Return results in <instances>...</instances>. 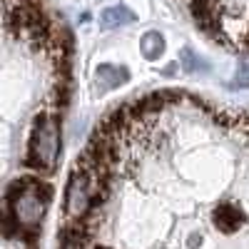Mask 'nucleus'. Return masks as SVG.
Masks as SVG:
<instances>
[{
    "mask_svg": "<svg viewBox=\"0 0 249 249\" xmlns=\"http://www.w3.org/2000/svg\"><path fill=\"white\" fill-rule=\"evenodd\" d=\"M214 224L219 227L222 232L232 234V232H237L239 227L244 224V214H242L239 207H234V204H222L219 210L214 212Z\"/></svg>",
    "mask_w": 249,
    "mask_h": 249,
    "instance_id": "20e7f679",
    "label": "nucleus"
},
{
    "mask_svg": "<svg viewBox=\"0 0 249 249\" xmlns=\"http://www.w3.org/2000/svg\"><path fill=\"white\" fill-rule=\"evenodd\" d=\"M135 20V13L124 5H112L107 10L100 13V23L102 28H120V25H130Z\"/></svg>",
    "mask_w": 249,
    "mask_h": 249,
    "instance_id": "423d86ee",
    "label": "nucleus"
},
{
    "mask_svg": "<svg viewBox=\"0 0 249 249\" xmlns=\"http://www.w3.org/2000/svg\"><path fill=\"white\" fill-rule=\"evenodd\" d=\"M48 192L40 195L37 187H23L20 192L13 195L10 199V210L13 217L20 227H35L45 214V207H48Z\"/></svg>",
    "mask_w": 249,
    "mask_h": 249,
    "instance_id": "f03ea898",
    "label": "nucleus"
},
{
    "mask_svg": "<svg viewBox=\"0 0 249 249\" xmlns=\"http://www.w3.org/2000/svg\"><path fill=\"white\" fill-rule=\"evenodd\" d=\"M122 82H127V70L117 65H100L97 68V85L100 90H112L120 88Z\"/></svg>",
    "mask_w": 249,
    "mask_h": 249,
    "instance_id": "39448f33",
    "label": "nucleus"
},
{
    "mask_svg": "<svg viewBox=\"0 0 249 249\" xmlns=\"http://www.w3.org/2000/svg\"><path fill=\"white\" fill-rule=\"evenodd\" d=\"M140 50H142V55L147 57V60L160 57L162 50H164V40H162V35H160V33H144L142 40H140Z\"/></svg>",
    "mask_w": 249,
    "mask_h": 249,
    "instance_id": "0eeeda50",
    "label": "nucleus"
},
{
    "mask_svg": "<svg viewBox=\"0 0 249 249\" xmlns=\"http://www.w3.org/2000/svg\"><path fill=\"white\" fill-rule=\"evenodd\" d=\"M60 150V127L55 117L45 115L35 122L30 137V164L35 170H53Z\"/></svg>",
    "mask_w": 249,
    "mask_h": 249,
    "instance_id": "f257e3e1",
    "label": "nucleus"
},
{
    "mask_svg": "<svg viewBox=\"0 0 249 249\" xmlns=\"http://www.w3.org/2000/svg\"><path fill=\"white\" fill-rule=\"evenodd\" d=\"M179 57H182V68H184L187 72H195V70H199V68H207L199 57H195V55H192V50H182V55H179Z\"/></svg>",
    "mask_w": 249,
    "mask_h": 249,
    "instance_id": "6e6552de",
    "label": "nucleus"
},
{
    "mask_svg": "<svg viewBox=\"0 0 249 249\" xmlns=\"http://www.w3.org/2000/svg\"><path fill=\"white\" fill-rule=\"evenodd\" d=\"M97 179V177H95ZM92 175L90 172H75L70 177V184H68V195H65V210L68 214L72 217H80L82 212H88L90 207V199H92Z\"/></svg>",
    "mask_w": 249,
    "mask_h": 249,
    "instance_id": "7ed1b4c3",
    "label": "nucleus"
}]
</instances>
